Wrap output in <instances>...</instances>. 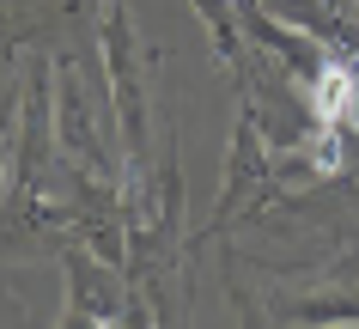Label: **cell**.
Returning <instances> with one entry per match:
<instances>
[{
  "mask_svg": "<svg viewBox=\"0 0 359 329\" xmlns=\"http://www.w3.org/2000/svg\"><path fill=\"white\" fill-rule=\"evenodd\" d=\"M97 55H104V86H110V116L122 135V165L147 171L152 153V110H147V55L134 37L128 0H97Z\"/></svg>",
  "mask_w": 359,
  "mask_h": 329,
  "instance_id": "1",
  "label": "cell"
},
{
  "mask_svg": "<svg viewBox=\"0 0 359 329\" xmlns=\"http://www.w3.org/2000/svg\"><path fill=\"white\" fill-rule=\"evenodd\" d=\"M55 153L67 159V171L110 177V183L128 177V165H116V153L104 147V135H97L92 92H86V79H79L74 61H55Z\"/></svg>",
  "mask_w": 359,
  "mask_h": 329,
  "instance_id": "2",
  "label": "cell"
},
{
  "mask_svg": "<svg viewBox=\"0 0 359 329\" xmlns=\"http://www.w3.org/2000/svg\"><path fill=\"white\" fill-rule=\"evenodd\" d=\"M61 274H67L61 329H74V323H116V317H128V305H122V281H116V262H104L86 238H61Z\"/></svg>",
  "mask_w": 359,
  "mask_h": 329,
  "instance_id": "3",
  "label": "cell"
},
{
  "mask_svg": "<svg viewBox=\"0 0 359 329\" xmlns=\"http://www.w3.org/2000/svg\"><path fill=\"white\" fill-rule=\"evenodd\" d=\"M195 19L208 25V43L213 55L226 61V74L238 79V92L250 86V55H244V25H238V0H189Z\"/></svg>",
  "mask_w": 359,
  "mask_h": 329,
  "instance_id": "4",
  "label": "cell"
},
{
  "mask_svg": "<svg viewBox=\"0 0 359 329\" xmlns=\"http://www.w3.org/2000/svg\"><path fill=\"white\" fill-rule=\"evenodd\" d=\"M286 317L292 323H359V293H323V299L292 305Z\"/></svg>",
  "mask_w": 359,
  "mask_h": 329,
  "instance_id": "5",
  "label": "cell"
},
{
  "mask_svg": "<svg viewBox=\"0 0 359 329\" xmlns=\"http://www.w3.org/2000/svg\"><path fill=\"white\" fill-rule=\"evenodd\" d=\"M19 110H25V86L0 98V195H6V177H13V147H19Z\"/></svg>",
  "mask_w": 359,
  "mask_h": 329,
  "instance_id": "6",
  "label": "cell"
},
{
  "mask_svg": "<svg viewBox=\"0 0 359 329\" xmlns=\"http://www.w3.org/2000/svg\"><path fill=\"white\" fill-rule=\"evenodd\" d=\"M353 13H359V0H353Z\"/></svg>",
  "mask_w": 359,
  "mask_h": 329,
  "instance_id": "7",
  "label": "cell"
}]
</instances>
